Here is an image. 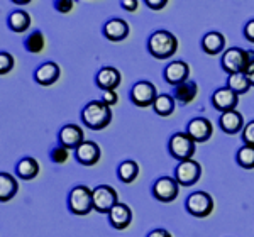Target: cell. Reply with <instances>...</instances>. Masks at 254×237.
Instances as JSON below:
<instances>
[{
	"label": "cell",
	"mask_w": 254,
	"mask_h": 237,
	"mask_svg": "<svg viewBox=\"0 0 254 237\" xmlns=\"http://www.w3.org/2000/svg\"><path fill=\"white\" fill-rule=\"evenodd\" d=\"M39 173V163L34 158H22L17 163V175L22 179H32Z\"/></svg>",
	"instance_id": "25"
},
{
	"label": "cell",
	"mask_w": 254,
	"mask_h": 237,
	"mask_svg": "<svg viewBox=\"0 0 254 237\" xmlns=\"http://www.w3.org/2000/svg\"><path fill=\"white\" fill-rule=\"evenodd\" d=\"M237 104H239V95L232 92L229 87H222L215 90L212 95V105L219 110V112H229V110H236Z\"/></svg>",
	"instance_id": "12"
},
{
	"label": "cell",
	"mask_w": 254,
	"mask_h": 237,
	"mask_svg": "<svg viewBox=\"0 0 254 237\" xmlns=\"http://www.w3.org/2000/svg\"><path fill=\"white\" fill-rule=\"evenodd\" d=\"M58 139H60V144L64 146L66 149H76L85 142V134L83 129L78 127L76 124H66L61 127Z\"/></svg>",
	"instance_id": "13"
},
{
	"label": "cell",
	"mask_w": 254,
	"mask_h": 237,
	"mask_svg": "<svg viewBox=\"0 0 254 237\" xmlns=\"http://www.w3.org/2000/svg\"><path fill=\"white\" fill-rule=\"evenodd\" d=\"M19 190L17 179L12 177L10 173H0V200L2 202H9L14 198V195Z\"/></svg>",
	"instance_id": "22"
},
{
	"label": "cell",
	"mask_w": 254,
	"mask_h": 237,
	"mask_svg": "<svg viewBox=\"0 0 254 237\" xmlns=\"http://www.w3.org/2000/svg\"><path fill=\"white\" fill-rule=\"evenodd\" d=\"M243 141L244 146H253L254 148V120L248 122L243 129Z\"/></svg>",
	"instance_id": "34"
},
{
	"label": "cell",
	"mask_w": 254,
	"mask_h": 237,
	"mask_svg": "<svg viewBox=\"0 0 254 237\" xmlns=\"http://www.w3.org/2000/svg\"><path fill=\"white\" fill-rule=\"evenodd\" d=\"M200 175H202V168H200V165L196 161H193V159L180 163L175 170V179L178 181L180 186L195 185L200 179Z\"/></svg>",
	"instance_id": "9"
},
{
	"label": "cell",
	"mask_w": 254,
	"mask_h": 237,
	"mask_svg": "<svg viewBox=\"0 0 254 237\" xmlns=\"http://www.w3.org/2000/svg\"><path fill=\"white\" fill-rule=\"evenodd\" d=\"M130 102L137 107L144 109L149 105H154V102L158 99L156 87H154L151 81H137L132 88H130Z\"/></svg>",
	"instance_id": "7"
},
{
	"label": "cell",
	"mask_w": 254,
	"mask_h": 237,
	"mask_svg": "<svg viewBox=\"0 0 254 237\" xmlns=\"http://www.w3.org/2000/svg\"><path fill=\"white\" fill-rule=\"evenodd\" d=\"M214 127H212V122L205 117H195L188 122L187 134L193 139L195 142H205L212 137Z\"/></svg>",
	"instance_id": "11"
},
{
	"label": "cell",
	"mask_w": 254,
	"mask_h": 237,
	"mask_svg": "<svg viewBox=\"0 0 254 237\" xmlns=\"http://www.w3.org/2000/svg\"><path fill=\"white\" fill-rule=\"evenodd\" d=\"M227 87L236 92L237 95H243V93H248L249 88H251V83H249L248 76L244 73H236V75H231L227 78Z\"/></svg>",
	"instance_id": "28"
},
{
	"label": "cell",
	"mask_w": 254,
	"mask_h": 237,
	"mask_svg": "<svg viewBox=\"0 0 254 237\" xmlns=\"http://www.w3.org/2000/svg\"><path fill=\"white\" fill-rule=\"evenodd\" d=\"M119 203V195L112 186L98 185L93 188V210L98 214H110Z\"/></svg>",
	"instance_id": "5"
},
{
	"label": "cell",
	"mask_w": 254,
	"mask_h": 237,
	"mask_svg": "<svg viewBox=\"0 0 254 237\" xmlns=\"http://www.w3.org/2000/svg\"><path fill=\"white\" fill-rule=\"evenodd\" d=\"M244 38L248 39L249 43L254 44V19L249 20V22L246 24V27H244Z\"/></svg>",
	"instance_id": "37"
},
{
	"label": "cell",
	"mask_w": 254,
	"mask_h": 237,
	"mask_svg": "<svg viewBox=\"0 0 254 237\" xmlns=\"http://www.w3.org/2000/svg\"><path fill=\"white\" fill-rule=\"evenodd\" d=\"M219 125L225 134H237L244 129V118L237 110H229V112L220 114Z\"/></svg>",
	"instance_id": "20"
},
{
	"label": "cell",
	"mask_w": 254,
	"mask_h": 237,
	"mask_svg": "<svg viewBox=\"0 0 254 237\" xmlns=\"http://www.w3.org/2000/svg\"><path fill=\"white\" fill-rule=\"evenodd\" d=\"M121 5H122V9L129 10V12H134V10L137 9L139 2H137V0H122Z\"/></svg>",
	"instance_id": "39"
},
{
	"label": "cell",
	"mask_w": 254,
	"mask_h": 237,
	"mask_svg": "<svg viewBox=\"0 0 254 237\" xmlns=\"http://www.w3.org/2000/svg\"><path fill=\"white\" fill-rule=\"evenodd\" d=\"M244 75L248 76V80H249V83H251V87H254V51L253 50L248 51V63H246Z\"/></svg>",
	"instance_id": "33"
},
{
	"label": "cell",
	"mask_w": 254,
	"mask_h": 237,
	"mask_svg": "<svg viewBox=\"0 0 254 237\" xmlns=\"http://www.w3.org/2000/svg\"><path fill=\"white\" fill-rule=\"evenodd\" d=\"M178 190H180V185L178 181L170 177H161L154 181L153 185V195L154 198L159 200V202H165V203H170L178 197Z\"/></svg>",
	"instance_id": "10"
},
{
	"label": "cell",
	"mask_w": 254,
	"mask_h": 237,
	"mask_svg": "<svg viewBox=\"0 0 254 237\" xmlns=\"http://www.w3.org/2000/svg\"><path fill=\"white\" fill-rule=\"evenodd\" d=\"M68 207L75 215H88L93 210V190L85 185L75 186L69 191Z\"/></svg>",
	"instance_id": "3"
},
{
	"label": "cell",
	"mask_w": 254,
	"mask_h": 237,
	"mask_svg": "<svg viewBox=\"0 0 254 237\" xmlns=\"http://www.w3.org/2000/svg\"><path fill=\"white\" fill-rule=\"evenodd\" d=\"M196 92H198V88H196L195 81H185V83L175 87L173 97H175V100L178 102V104L187 105L196 97Z\"/></svg>",
	"instance_id": "23"
},
{
	"label": "cell",
	"mask_w": 254,
	"mask_h": 237,
	"mask_svg": "<svg viewBox=\"0 0 254 237\" xmlns=\"http://www.w3.org/2000/svg\"><path fill=\"white\" fill-rule=\"evenodd\" d=\"M97 85L104 92H116V88L121 85V73L112 66H104L97 73Z\"/></svg>",
	"instance_id": "16"
},
{
	"label": "cell",
	"mask_w": 254,
	"mask_h": 237,
	"mask_svg": "<svg viewBox=\"0 0 254 237\" xmlns=\"http://www.w3.org/2000/svg\"><path fill=\"white\" fill-rule=\"evenodd\" d=\"M109 220L114 229L122 231V229L129 227L130 220H132V212H130L129 205H126V203H117L109 214Z\"/></svg>",
	"instance_id": "19"
},
{
	"label": "cell",
	"mask_w": 254,
	"mask_h": 237,
	"mask_svg": "<svg viewBox=\"0 0 254 237\" xmlns=\"http://www.w3.org/2000/svg\"><path fill=\"white\" fill-rule=\"evenodd\" d=\"M104 36L109 41H114V43L126 39L129 36V24L124 19H119V17L110 19L104 26Z\"/></svg>",
	"instance_id": "17"
},
{
	"label": "cell",
	"mask_w": 254,
	"mask_h": 237,
	"mask_svg": "<svg viewBox=\"0 0 254 237\" xmlns=\"http://www.w3.org/2000/svg\"><path fill=\"white\" fill-rule=\"evenodd\" d=\"M236 161L241 168L254 170V148L253 146H243L236 154Z\"/></svg>",
	"instance_id": "29"
},
{
	"label": "cell",
	"mask_w": 254,
	"mask_h": 237,
	"mask_svg": "<svg viewBox=\"0 0 254 237\" xmlns=\"http://www.w3.org/2000/svg\"><path fill=\"white\" fill-rule=\"evenodd\" d=\"M14 64H15V61L10 53H5V51L0 53V73H2V75H7V73L14 68Z\"/></svg>",
	"instance_id": "31"
},
{
	"label": "cell",
	"mask_w": 254,
	"mask_h": 237,
	"mask_svg": "<svg viewBox=\"0 0 254 237\" xmlns=\"http://www.w3.org/2000/svg\"><path fill=\"white\" fill-rule=\"evenodd\" d=\"M117 175H119V178H121V181L132 183L139 175V165L136 161H130V159L129 161L121 163V166H119V170H117Z\"/></svg>",
	"instance_id": "27"
},
{
	"label": "cell",
	"mask_w": 254,
	"mask_h": 237,
	"mask_svg": "<svg viewBox=\"0 0 254 237\" xmlns=\"http://www.w3.org/2000/svg\"><path fill=\"white\" fill-rule=\"evenodd\" d=\"M7 26L14 32H24L31 26V15L26 10H14L7 19Z\"/></svg>",
	"instance_id": "24"
},
{
	"label": "cell",
	"mask_w": 254,
	"mask_h": 237,
	"mask_svg": "<svg viewBox=\"0 0 254 237\" xmlns=\"http://www.w3.org/2000/svg\"><path fill=\"white\" fill-rule=\"evenodd\" d=\"M81 120L92 130L105 129L112 120V110L102 100H92L81 110Z\"/></svg>",
	"instance_id": "1"
},
{
	"label": "cell",
	"mask_w": 254,
	"mask_h": 237,
	"mask_svg": "<svg viewBox=\"0 0 254 237\" xmlns=\"http://www.w3.org/2000/svg\"><path fill=\"white\" fill-rule=\"evenodd\" d=\"M153 109H154V112H156L158 116H161V117L171 116V114H173V110H175L173 97L168 95V93H161V95H158V99H156V102H154Z\"/></svg>",
	"instance_id": "26"
},
{
	"label": "cell",
	"mask_w": 254,
	"mask_h": 237,
	"mask_svg": "<svg viewBox=\"0 0 254 237\" xmlns=\"http://www.w3.org/2000/svg\"><path fill=\"white\" fill-rule=\"evenodd\" d=\"M220 63H222L224 71L229 73V76L236 73H244L246 63H248V51L241 48H229L222 55Z\"/></svg>",
	"instance_id": "8"
},
{
	"label": "cell",
	"mask_w": 254,
	"mask_h": 237,
	"mask_svg": "<svg viewBox=\"0 0 254 237\" xmlns=\"http://www.w3.org/2000/svg\"><path fill=\"white\" fill-rule=\"evenodd\" d=\"M187 210L188 214H191L193 217L203 219L208 217L214 210V200L207 191H195L187 198Z\"/></svg>",
	"instance_id": "6"
},
{
	"label": "cell",
	"mask_w": 254,
	"mask_h": 237,
	"mask_svg": "<svg viewBox=\"0 0 254 237\" xmlns=\"http://www.w3.org/2000/svg\"><path fill=\"white\" fill-rule=\"evenodd\" d=\"M147 237H173L170 234V232L166 231V229H154V231H151Z\"/></svg>",
	"instance_id": "40"
},
{
	"label": "cell",
	"mask_w": 254,
	"mask_h": 237,
	"mask_svg": "<svg viewBox=\"0 0 254 237\" xmlns=\"http://www.w3.org/2000/svg\"><path fill=\"white\" fill-rule=\"evenodd\" d=\"M73 5H75V3H73L71 0H58V2H55V9L58 12H63V14L71 10Z\"/></svg>",
	"instance_id": "35"
},
{
	"label": "cell",
	"mask_w": 254,
	"mask_h": 237,
	"mask_svg": "<svg viewBox=\"0 0 254 237\" xmlns=\"http://www.w3.org/2000/svg\"><path fill=\"white\" fill-rule=\"evenodd\" d=\"M69 156V149H66L64 146L58 144L56 148L51 149V159L53 163H58V165H61V163H64Z\"/></svg>",
	"instance_id": "32"
},
{
	"label": "cell",
	"mask_w": 254,
	"mask_h": 237,
	"mask_svg": "<svg viewBox=\"0 0 254 237\" xmlns=\"http://www.w3.org/2000/svg\"><path fill=\"white\" fill-rule=\"evenodd\" d=\"M195 144L196 142L188 136L187 132H176L170 137L168 142V151L175 159H178L180 163L190 161L195 154Z\"/></svg>",
	"instance_id": "4"
},
{
	"label": "cell",
	"mask_w": 254,
	"mask_h": 237,
	"mask_svg": "<svg viewBox=\"0 0 254 237\" xmlns=\"http://www.w3.org/2000/svg\"><path fill=\"white\" fill-rule=\"evenodd\" d=\"M102 102H104L105 105H109V107H112V105H116L117 104V100H119V97H117V93L116 92H104L102 93Z\"/></svg>",
	"instance_id": "36"
},
{
	"label": "cell",
	"mask_w": 254,
	"mask_h": 237,
	"mask_svg": "<svg viewBox=\"0 0 254 237\" xmlns=\"http://www.w3.org/2000/svg\"><path fill=\"white\" fill-rule=\"evenodd\" d=\"M60 78V66L53 61H46L34 71V80L43 87H49V85L56 83Z\"/></svg>",
	"instance_id": "18"
},
{
	"label": "cell",
	"mask_w": 254,
	"mask_h": 237,
	"mask_svg": "<svg viewBox=\"0 0 254 237\" xmlns=\"http://www.w3.org/2000/svg\"><path fill=\"white\" fill-rule=\"evenodd\" d=\"M44 44H46V39H44V34L41 31H34L27 36L26 39V50L29 53H41L44 50Z\"/></svg>",
	"instance_id": "30"
},
{
	"label": "cell",
	"mask_w": 254,
	"mask_h": 237,
	"mask_svg": "<svg viewBox=\"0 0 254 237\" xmlns=\"http://www.w3.org/2000/svg\"><path fill=\"white\" fill-rule=\"evenodd\" d=\"M147 50L156 59H170L178 51V39L170 31H156L147 41Z\"/></svg>",
	"instance_id": "2"
},
{
	"label": "cell",
	"mask_w": 254,
	"mask_h": 237,
	"mask_svg": "<svg viewBox=\"0 0 254 237\" xmlns=\"http://www.w3.org/2000/svg\"><path fill=\"white\" fill-rule=\"evenodd\" d=\"M224 48H225V38L220 32L212 31L203 36V39H202L203 53H207V55H210V56H215V55H219L220 51H224Z\"/></svg>",
	"instance_id": "21"
},
{
	"label": "cell",
	"mask_w": 254,
	"mask_h": 237,
	"mask_svg": "<svg viewBox=\"0 0 254 237\" xmlns=\"http://www.w3.org/2000/svg\"><path fill=\"white\" fill-rule=\"evenodd\" d=\"M75 158L80 165L93 166V165H97L98 159H100V148H98L97 142L85 141L83 144L75 149Z\"/></svg>",
	"instance_id": "15"
},
{
	"label": "cell",
	"mask_w": 254,
	"mask_h": 237,
	"mask_svg": "<svg viewBox=\"0 0 254 237\" xmlns=\"http://www.w3.org/2000/svg\"><path fill=\"white\" fill-rule=\"evenodd\" d=\"M144 3H146L147 7H149V9H153V10H161L163 7L168 5L166 0H154V2H153V0H146Z\"/></svg>",
	"instance_id": "38"
},
{
	"label": "cell",
	"mask_w": 254,
	"mask_h": 237,
	"mask_svg": "<svg viewBox=\"0 0 254 237\" xmlns=\"http://www.w3.org/2000/svg\"><path fill=\"white\" fill-rule=\"evenodd\" d=\"M188 75H190V66L182 59L171 61L165 68V80L170 85H173V87H178V85L185 83Z\"/></svg>",
	"instance_id": "14"
}]
</instances>
